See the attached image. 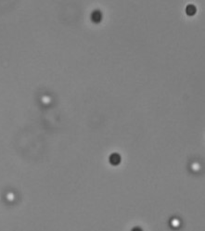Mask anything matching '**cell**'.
Instances as JSON below:
<instances>
[{
	"label": "cell",
	"mask_w": 205,
	"mask_h": 231,
	"mask_svg": "<svg viewBox=\"0 0 205 231\" xmlns=\"http://www.w3.org/2000/svg\"><path fill=\"white\" fill-rule=\"evenodd\" d=\"M196 11H197V8H196V7L194 5H192V4H189L188 6H186V14H188L189 16H192L194 15Z\"/></svg>",
	"instance_id": "3"
},
{
	"label": "cell",
	"mask_w": 205,
	"mask_h": 231,
	"mask_svg": "<svg viewBox=\"0 0 205 231\" xmlns=\"http://www.w3.org/2000/svg\"><path fill=\"white\" fill-rule=\"evenodd\" d=\"M91 20L93 23H99V21L102 20V13L99 10H93L91 13Z\"/></svg>",
	"instance_id": "1"
},
{
	"label": "cell",
	"mask_w": 205,
	"mask_h": 231,
	"mask_svg": "<svg viewBox=\"0 0 205 231\" xmlns=\"http://www.w3.org/2000/svg\"><path fill=\"white\" fill-rule=\"evenodd\" d=\"M110 164H112V165H118V164L121 162V155L116 153V152H114L112 154H110Z\"/></svg>",
	"instance_id": "2"
}]
</instances>
